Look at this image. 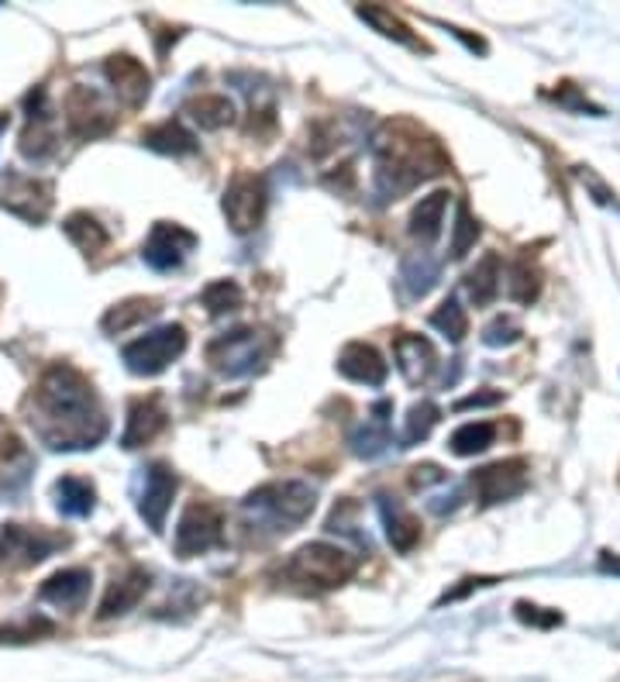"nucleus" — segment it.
I'll list each match as a JSON object with an SVG mask.
<instances>
[{"label":"nucleus","instance_id":"obj_1","mask_svg":"<svg viewBox=\"0 0 620 682\" xmlns=\"http://www.w3.org/2000/svg\"><path fill=\"white\" fill-rule=\"evenodd\" d=\"M28 414L42 445L52 452L97 448L107 438V414L93 393V383L66 362H55L42 372L28 400Z\"/></svg>","mask_w":620,"mask_h":682},{"label":"nucleus","instance_id":"obj_2","mask_svg":"<svg viewBox=\"0 0 620 682\" xmlns=\"http://www.w3.org/2000/svg\"><path fill=\"white\" fill-rule=\"evenodd\" d=\"M376 155V194L383 200H396L427 176L448 169L442 145L427 138L414 121H390L372 138Z\"/></svg>","mask_w":620,"mask_h":682},{"label":"nucleus","instance_id":"obj_3","mask_svg":"<svg viewBox=\"0 0 620 682\" xmlns=\"http://www.w3.org/2000/svg\"><path fill=\"white\" fill-rule=\"evenodd\" d=\"M318 493L300 479H276L259 486L256 493H248L245 514L252 517L259 527H269L276 535L297 531V527L314 514Z\"/></svg>","mask_w":620,"mask_h":682},{"label":"nucleus","instance_id":"obj_4","mask_svg":"<svg viewBox=\"0 0 620 682\" xmlns=\"http://www.w3.org/2000/svg\"><path fill=\"white\" fill-rule=\"evenodd\" d=\"M355 569L359 562L352 551H345L341 545H331V541H310L290 555V562L283 566V579L300 589H310V593H321V589H334L341 582H349Z\"/></svg>","mask_w":620,"mask_h":682},{"label":"nucleus","instance_id":"obj_5","mask_svg":"<svg viewBox=\"0 0 620 682\" xmlns=\"http://www.w3.org/2000/svg\"><path fill=\"white\" fill-rule=\"evenodd\" d=\"M272 352V341L256 331V328H235L228 334H217L210 345H207V362L221 372L228 380H238V376H252L266 365Z\"/></svg>","mask_w":620,"mask_h":682},{"label":"nucleus","instance_id":"obj_6","mask_svg":"<svg viewBox=\"0 0 620 682\" xmlns=\"http://www.w3.org/2000/svg\"><path fill=\"white\" fill-rule=\"evenodd\" d=\"M186 352V328L183 324H163L121 349V359L135 376H159L179 355Z\"/></svg>","mask_w":620,"mask_h":682},{"label":"nucleus","instance_id":"obj_7","mask_svg":"<svg viewBox=\"0 0 620 682\" xmlns=\"http://www.w3.org/2000/svg\"><path fill=\"white\" fill-rule=\"evenodd\" d=\"M62 545H70L66 535H52L45 527L28 524H4L0 527V562L11 569H31L55 555Z\"/></svg>","mask_w":620,"mask_h":682},{"label":"nucleus","instance_id":"obj_8","mask_svg":"<svg viewBox=\"0 0 620 682\" xmlns=\"http://www.w3.org/2000/svg\"><path fill=\"white\" fill-rule=\"evenodd\" d=\"M62 114H66L70 135L80 138V142L104 138V135L114 132V124H117V117L107 107V101L93 86H83V83L70 86L66 101H62Z\"/></svg>","mask_w":620,"mask_h":682},{"label":"nucleus","instance_id":"obj_9","mask_svg":"<svg viewBox=\"0 0 620 682\" xmlns=\"http://www.w3.org/2000/svg\"><path fill=\"white\" fill-rule=\"evenodd\" d=\"M266 207H269V186L262 176L256 173H235L228 190H225V200H221V210L228 217L231 231L238 235H248L262 225L266 217Z\"/></svg>","mask_w":620,"mask_h":682},{"label":"nucleus","instance_id":"obj_10","mask_svg":"<svg viewBox=\"0 0 620 682\" xmlns=\"http://www.w3.org/2000/svg\"><path fill=\"white\" fill-rule=\"evenodd\" d=\"M221 541H225V514L217 510L214 504L194 500L190 507L183 510V517L176 524V538H173V548H176L179 558L204 555Z\"/></svg>","mask_w":620,"mask_h":682},{"label":"nucleus","instance_id":"obj_11","mask_svg":"<svg viewBox=\"0 0 620 682\" xmlns=\"http://www.w3.org/2000/svg\"><path fill=\"white\" fill-rule=\"evenodd\" d=\"M52 200H55V186L39 176L8 173L4 186H0V204L28 225H42L52 210Z\"/></svg>","mask_w":620,"mask_h":682},{"label":"nucleus","instance_id":"obj_12","mask_svg":"<svg viewBox=\"0 0 620 682\" xmlns=\"http://www.w3.org/2000/svg\"><path fill=\"white\" fill-rule=\"evenodd\" d=\"M24 114H28V128L21 135V155L31 163H45L55 152V111L49 104V90L35 86L24 97Z\"/></svg>","mask_w":620,"mask_h":682},{"label":"nucleus","instance_id":"obj_13","mask_svg":"<svg viewBox=\"0 0 620 682\" xmlns=\"http://www.w3.org/2000/svg\"><path fill=\"white\" fill-rule=\"evenodd\" d=\"M173 496H176V473L166 462H152L142 473V493H138V514L152 535H163Z\"/></svg>","mask_w":620,"mask_h":682},{"label":"nucleus","instance_id":"obj_14","mask_svg":"<svg viewBox=\"0 0 620 682\" xmlns=\"http://www.w3.org/2000/svg\"><path fill=\"white\" fill-rule=\"evenodd\" d=\"M197 248V235L186 231L183 225H169V221H159L152 225L145 245H142V259L155 269V272H173L183 266V259L190 256Z\"/></svg>","mask_w":620,"mask_h":682},{"label":"nucleus","instance_id":"obj_15","mask_svg":"<svg viewBox=\"0 0 620 682\" xmlns=\"http://www.w3.org/2000/svg\"><path fill=\"white\" fill-rule=\"evenodd\" d=\"M473 489H476V500L483 507L514 500V496H520L527 489V462L524 458H504V462L486 465V469L473 473Z\"/></svg>","mask_w":620,"mask_h":682},{"label":"nucleus","instance_id":"obj_16","mask_svg":"<svg viewBox=\"0 0 620 682\" xmlns=\"http://www.w3.org/2000/svg\"><path fill=\"white\" fill-rule=\"evenodd\" d=\"M393 359H396L400 376L411 386L427 383L434 376V369H438V352H434V345L424 334H400L393 341Z\"/></svg>","mask_w":620,"mask_h":682},{"label":"nucleus","instance_id":"obj_17","mask_svg":"<svg viewBox=\"0 0 620 682\" xmlns=\"http://www.w3.org/2000/svg\"><path fill=\"white\" fill-rule=\"evenodd\" d=\"M169 424V414H166V403L159 393L152 396H142L128 407V424H124V434H121V445L124 448H142L148 445L155 434Z\"/></svg>","mask_w":620,"mask_h":682},{"label":"nucleus","instance_id":"obj_18","mask_svg":"<svg viewBox=\"0 0 620 682\" xmlns=\"http://www.w3.org/2000/svg\"><path fill=\"white\" fill-rule=\"evenodd\" d=\"M114 93L121 97V104H128V107H142L145 97H148V90H152V76L148 70L142 66V62L135 55H111L107 59V66H104Z\"/></svg>","mask_w":620,"mask_h":682},{"label":"nucleus","instance_id":"obj_19","mask_svg":"<svg viewBox=\"0 0 620 682\" xmlns=\"http://www.w3.org/2000/svg\"><path fill=\"white\" fill-rule=\"evenodd\" d=\"M338 372L352 383H362V386H383L390 365L383 362V355L376 349L365 345V341H352V345H345L338 355Z\"/></svg>","mask_w":620,"mask_h":682},{"label":"nucleus","instance_id":"obj_20","mask_svg":"<svg viewBox=\"0 0 620 682\" xmlns=\"http://www.w3.org/2000/svg\"><path fill=\"white\" fill-rule=\"evenodd\" d=\"M148 572L142 566H132V569H124L121 576H114V582L107 586V593L101 600V610L97 617L101 620H111V617H121V613H128L138 607V600L148 593Z\"/></svg>","mask_w":620,"mask_h":682},{"label":"nucleus","instance_id":"obj_21","mask_svg":"<svg viewBox=\"0 0 620 682\" xmlns=\"http://www.w3.org/2000/svg\"><path fill=\"white\" fill-rule=\"evenodd\" d=\"M90 569H62L55 576H49L42 586H39V600L42 603H52L59 610H76L86 603L90 597Z\"/></svg>","mask_w":620,"mask_h":682},{"label":"nucleus","instance_id":"obj_22","mask_svg":"<svg viewBox=\"0 0 620 682\" xmlns=\"http://www.w3.org/2000/svg\"><path fill=\"white\" fill-rule=\"evenodd\" d=\"M390 414H393V403H390V400H380L376 407H372V414L352 431V448H355V455L376 458V455H383V452L393 445V438H390Z\"/></svg>","mask_w":620,"mask_h":682},{"label":"nucleus","instance_id":"obj_23","mask_svg":"<svg viewBox=\"0 0 620 682\" xmlns=\"http://www.w3.org/2000/svg\"><path fill=\"white\" fill-rule=\"evenodd\" d=\"M380 517H383L390 545H393L400 555L414 551V545L421 541V520H417L407 507H403V504H396L393 496H380Z\"/></svg>","mask_w":620,"mask_h":682},{"label":"nucleus","instance_id":"obj_24","mask_svg":"<svg viewBox=\"0 0 620 682\" xmlns=\"http://www.w3.org/2000/svg\"><path fill=\"white\" fill-rule=\"evenodd\" d=\"M52 493H55V507L62 517H90L93 507H97V489H93L90 479H80V476L55 479Z\"/></svg>","mask_w":620,"mask_h":682},{"label":"nucleus","instance_id":"obj_25","mask_svg":"<svg viewBox=\"0 0 620 682\" xmlns=\"http://www.w3.org/2000/svg\"><path fill=\"white\" fill-rule=\"evenodd\" d=\"M142 142H145V148L163 152V155H194V152H197V138H194V132L186 128L183 121H176V117L152 124V128L142 135Z\"/></svg>","mask_w":620,"mask_h":682},{"label":"nucleus","instance_id":"obj_26","mask_svg":"<svg viewBox=\"0 0 620 682\" xmlns=\"http://www.w3.org/2000/svg\"><path fill=\"white\" fill-rule=\"evenodd\" d=\"M504 272H500V256L489 252L476 262V269H469V276H465V290H469V300L476 307H489L496 297H500L504 290Z\"/></svg>","mask_w":620,"mask_h":682},{"label":"nucleus","instance_id":"obj_27","mask_svg":"<svg viewBox=\"0 0 620 682\" xmlns=\"http://www.w3.org/2000/svg\"><path fill=\"white\" fill-rule=\"evenodd\" d=\"M445 207H448V194H445V190L427 194V197L414 207V214H411V235H414L421 245L438 241L442 221H445Z\"/></svg>","mask_w":620,"mask_h":682},{"label":"nucleus","instance_id":"obj_28","mask_svg":"<svg viewBox=\"0 0 620 682\" xmlns=\"http://www.w3.org/2000/svg\"><path fill=\"white\" fill-rule=\"evenodd\" d=\"M159 314V300H145V297H132V300H124L117 307H111L101 328L104 334H124V331H132L138 324H145L148 318Z\"/></svg>","mask_w":620,"mask_h":682},{"label":"nucleus","instance_id":"obj_29","mask_svg":"<svg viewBox=\"0 0 620 682\" xmlns=\"http://www.w3.org/2000/svg\"><path fill=\"white\" fill-rule=\"evenodd\" d=\"M62 231L70 235V241L80 248L83 256H97V252H104L107 241H111L107 228H104L93 214H86V210L70 214V217H66V225H62Z\"/></svg>","mask_w":620,"mask_h":682},{"label":"nucleus","instance_id":"obj_30","mask_svg":"<svg viewBox=\"0 0 620 682\" xmlns=\"http://www.w3.org/2000/svg\"><path fill=\"white\" fill-rule=\"evenodd\" d=\"M186 114H190L204 132H217V128H225V124H231L235 104L225 97V93H200V97L186 104Z\"/></svg>","mask_w":620,"mask_h":682},{"label":"nucleus","instance_id":"obj_31","mask_svg":"<svg viewBox=\"0 0 620 682\" xmlns=\"http://www.w3.org/2000/svg\"><path fill=\"white\" fill-rule=\"evenodd\" d=\"M400 283H403V290H407L411 300L427 297V290L438 283V262H434L427 252H414L400 266Z\"/></svg>","mask_w":620,"mask_h":682},{"label":"nucleus","instance_id":"obj_32","mask_svg":"<svg viewBox=\"0 0 620 682\" xmlns=\"http://www.w3.org/2000/svg\"><path fill=\"white\" fill-rule=\"evenodd\" d=\"M359 18L362 21H369L372 28L380 31V35H386V39H393V42H400V45H411V49H417V52H427V45L421 42V39H414L411 35V28L403 24L393 11H386V8H359Z\"/></svg>","mask_w":620,"mask_h":682},{"label":"nucleus","instance_id":"obj_33","mask_svg":"<svg viewBox=\"0 0 620 682\" xmlns=\"http://www.w3.org/2000/svg\"><path fill=\"white\" fill-rule=\"evenodd\" d=\"M493 438H496V427H493L489 421H469V424H462V427L452 434L448 448H452V455H458V458H469V455L486 452V448L493 445Z\"/></svg>","mask_w":620,"mask_h":682},{"label":"nucleus","instance_id":"obj_34","mask_svg":"<svg viewBox=\"0 0 620 682\" xmlns=\"http://www.w3.org/2000/svg\"><path fill=\"white\" fill-rule=\"evenodd\" d=\"M442 421V407L434 400H421L407 411V421H403V448L421 445L427 434L434 431V424Z\"/></svg>","mask_w":620,"mask_h":682},{"label":"nucleus","instance_id":"obj_35","mask_svg":"<svg viewBox=\"0 0 620 682\" xmlns=\"http://www.w3.org/2000/svg\"><path fill=\"white\" fill-rule=\"evenodd\" d=\"M200 303L207 307L210 318H225V314H231V310H238L245 303V293H241V287L235 283V279H214V283H207L200 290Z\"/></svg>","mask_w":620,"mask_h":682},{"label":"nucleus","instance_id":"obj_36","mask_svg":"<svg viewBox=\"0 0 620 682\" xmlns=\"http://www.w3.org/2000/svg\"><path fill=\"white\" fill-rule=\"evenodd\" d=\"M431 328H438L448 341H455V345L469 334V318H465V307L458 303V297H448L438 310H434Z\"/></svg>","mask_w":620,"mask_h":682},{"label":"nucleus","instance_id":"obj_37","mask_svg":"<svg viewBox=\"0 0 620 682\" xmlns=\"http://www.w3.org/2000/svg\"><path fill=\"white\" fill-rule=\"evenodd\" d=\"M476 238H479V221L473 217V210L458 200V207H455V225H452V259H465V256H469V248L476 245Z\"/></svg>","mask_w":620,"mask_h":682},{"label":"nucleus","instance_id":"obj_38","mask_svg":"<svg viewBox=\"0 0 620 682\" xmlns=\"http://www.w3.org/2000/svg\"><path fill=\"white\" fill-rule=\"evenodd\" d=\"M507 293H510V300H517V303H531V300L538 297V272H531V266H527V262H517V266L510 269Z\"/></svg>","mask_w":620,"mask_h":682},{"label":"nucleus","instance_id":"obj_39","mask_svg":"<svg viewBox=\"0 0 620 682\" xmlns=\"http://www.w3.org/2000/svg\"><path fill=\"white\" fill-rule=\"evenodd\" d=\"M520 338V324L514 318H496L486 331H483V341L489 349H500V345H514Z\"/></svg>","mask_w":620,"mask_h":682},{"label":"nucleus","instance_id":"obj_40","mask_svg":"<svg viewBox=\"0 0 620 682\" xmlns=\"http://www.w3.org/2000/svg\"><path fill=\"white\" fill-rule=\"evenodd\" d=\"M541 607H531V603H517V617L527 620V624H541V628H551V624H562V613L551 610V613H538Z\"/></svg>","mask_w":620,"mask_h":682},{"label":"nucleus","instance_id":"obj_41","mask_svg":"<svg viewBox=\"0 0 620 682\" xmlns=\"http://www.w3.org/2000/svg\"><path fill=\"white\" fill-rule=\"evenodd\" d=\"M504 396L496 393V390H489V393H473V396H465V400H458L455 403V411H473V407H493V403H500Z\"/></svg>","mask_w":620,"mask_h":682},{"label":"nucleus","instance_id":"obj_42","mask_svg":"<svg viewBox=\"0 0 620 682\" xmlns=\"http://www.w3.org/2000/svg\"><path fill=\"white\" fill-rule=\"evenodd\" d=\"M411 483H414L417 489H424V486H431V483H445V473L438 469V465H417L414 476H411Z\"/></svg>","mask_w":620,"mask_h":682},{"label":"nucleus","instance_id":"obj_43","mask_svg":"<svg viewBox=\"0 0 620 682\" xmlns=\"http://www.w3.org/2000/svg\"><path fill=\"white\" fill-rule=\"evenodd\" d=\"M448 31H452V35H455L458 42H465V45H469V52H479V55H486V42H483V39H473V35H465L462 28H448Z\"/></svg>","mask_w":620,"mask_h":682},{"label":"nucleus","instance_id":"obj_44","mask_svg":"<svg viewBox=\"0 0 620 682\" xmlns=\"http://www.w3.org/2000/svg\"><path fill=\"white\" fill-rule=\"evenodd\" d=\"M8 124H11V117H8L4 111H0V135H4V132H8Z\"/></svg>","mask_w":620,"mask_h":682}]
</instances>
